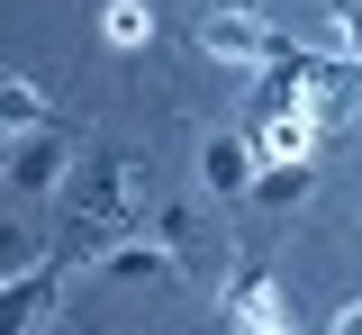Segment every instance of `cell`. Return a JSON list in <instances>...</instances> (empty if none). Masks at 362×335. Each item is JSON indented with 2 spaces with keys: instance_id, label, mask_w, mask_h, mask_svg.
<instances>
[{
  "instance_id": "1",
  "label": "cell",
  "mask_w": 362,
  "mask_h": 335,
  "mask_svg": "<svg viewBox=\"0 0 362 335\" xmlns=\"http://www.w3.org/2000/svg\"><path fill=\"white\" fill-rule=\"evenodd\" d=\"M199 54H209V64H272L281 37H272L245 0H218V9H209V28H199Z\"/></svg>"
},
{
  "instance_id": "2",
  "label": "cell",
  "mask_w": 362,
  "mask_h": 335,
  "mask_svg": "<svg viewBox=\"0 0 362 335\" xmlns=\"http://www.w3.org/2000/svg\"><path fill=\"white\" fill-rule=\"evenodd\" d=\"M127 172H100L90 182V199H82V254H118L127 245Z\"/></svg>"
},
{
  "instance_id": "3",
  "label": "cell",
  "mask_w": 362,
  "mask_h": 335,
  "mask_svg": "<svg viewBox=\"0 0 362 335\" xmlns=\"http://www.w3.org/2000/svg\"><path fill=\"white\" fill-rule=\"evenodd\" d=\"M64 172H73V154H64V136H9V191L18 199H37V191H54V182H64Z\"/></svg>"
},
{
  "instance_id": "4",
  "label": "cell",
  "mask_w": 362,
  "mask_h": 335,
  "mask_svg": "<svg viewBox=\"0 0 362 335\" xmlns=\"http://www.w3.org/2000/svg\"><path fill=\"white\" fill-rule=\"evenodd\" d=\"M254 172H263V145H245V136H209L199 145V182H209L218 199H245Z\"/></svg>"
},
{
  "instance_id": "5",
  "label": "cell",
  "mask_w": 362,
  "mask_h": 335,
  "mask_svg": "<svg viewBox=\"0 0 362 335\" xmlns=\"http://www.w3.org/2000/svg\"><path fill=\"white\" fill-rule=\"evenodd\" d=\"M226 317H235V335H281V327H290V317H281V290H272V272H254V263L226 281Z\"/></svg>"
},
{
  "instance_id": "6",
  "label": "cell",
  "mask_w": 362,
  "mask_h": 335,
  "mask_svg": "<svg viewBox=\"0 0 362 335\" xmlns=\"http://www.w3.org/2000/svg\"><path fill=\"white\" fill-rule=\"evenodd\" d=\"M54 317V272H9L0 290V335H37Z\"/></svg>"
},
{
  "instance_id": "7",
  "label": "cell",
  "mask_w": 362,
  "mask_h": 335,
  "mask_svg": "<svg viewBox=\"0 0 362 335\" xmlns=\"http://www.w3.org/2000/svg\"><path fill=\"white\" fill-rule=\"evenodd\" d=\"M308 191H317L308 154H281V163H263V172H254V208H299Z\"/></svg>"
},
{
  "instance_id": "8",
  "label": "cell",
  "mask_w": 362,
  "mask_h": 335,
  "mask_svg": "<svg viewBox=\"0 0 362 335\" xmlns=\"http://www.w3.org/2000/svg\"><path fill=\"white\" fill-rule=\"evenodd\" d=\"M109 263V281H173V263H181V245H118V254H100Z\"/></svg>"
},
{
  "instance_id": "9",
  "label": "cell",
  "mask_w": 362,
  "mask_h": 335,
  "mask_svg": "<svg viewBox=\"0 0 362 335\" xmlns=\"http://www.w3.org/2000/svg\"><path fill=\"white\" fill-rule=\"evenodd\" d=\"M100 37H109L118 54L154 46V9H145V0H100Z\"/></svg>"
},
{
  "instance_id": "10",
  "label": "cell",
  "mask_w": 362,
  "mask_h": 335,
  "mask_svg": "<svg viewBox=\"0 0 362 335\" xmlns=\"http://www.w3.org/2000/svg\"><path fill=\"white\" fill-rule=\"evenodd\" d=\"M0 127H9V136H37V127H45V91L28 82V73L0 82Z\"/></svg>"
},
{
  "instance_id": "11",
  "label": "cell",
  "mask_w": 362,
  "mask_h": 335,
  "mask_svg": "<svg viewBox=\"0 0 362 335\" xmlns=\"http://www.w3.org/2000/svg\"><path fill=\"white\" fill-rule=\"evenodd\" d=\"M254 145H263V163H281V154H317V118H308V109H290V118L254 127Z\"/></svg>"
},
{
  "instance_id": "12",
  "label": "cell",
  "mask_w": 362,
  "mask_h": 335,
  "mask_svg": "<svg viewBox=\"0 0 362 335\" xmlns=\"http://www.w3.org/2000/svg\"><path fill=\"white\" fill-rule=\"evenodd\" d=\"M317 9H326L335 28H362V0H317Z\"/></svg>"
},
{
  "instance_id": "13",
  "label": "cell",
  "mask_w": 362,
  "mask_h": 335,
  "mask_svg": "<svg viewBox=\"0 0 362 335\" xmlns=\"http://www.w3.org/2000/svg\"><path fill=\"white\" fill-rule=\"evenodd\" d=\"M326 335H362V299H344V308H335V327Z\"/></svg>"
},
{
  "instance_id": "14",
  "label": "cell",
  "mask_w": 362,
  "mask_h": 335,
  "mask_svg": "<svg viewBox=\"0 0 362 335\" xmlns=\"http://www.w3.org/2000/svg\"><path fill=\"white\" fill-rule=\"evenodd\" d=\"M281 335H290V327H281Z\"/></svg>"
}]
</instances>
